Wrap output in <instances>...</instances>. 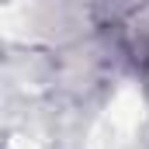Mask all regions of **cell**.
I'll return each mask as SVG.
<instances>
[{"mask_svg":"<svg viewBox=\"0 0 149 149\" xmlns=\"http://www.w3.org/2000/svg\"><path fill=\"white\" fill-rule=\"evenodd\" d=\"M125 135H128V132H125L121 125H114L111 118L104 114V118L97 121V128L90 132L87 149H121V146H125Z\"/></svg>","mask_w":149,"mask_h":149,"instance_id":"6da1fadb","label":"cell"},{"mask_svg":"<svg viewBox=\"0 0 149 149\" xmlns=\"http://www.w3.org/2000/svg\"><path fill=\"white\" fill-rule=\"evenodd\" d=\"M14 149H42V146H35L31 139H14Z\"/></svg>","mask_w":149,"mask_h":149,"instance_id":"7a4b0ae2","label":"cell"}]
</instances>
